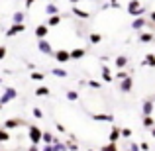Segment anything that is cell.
Wrapping results in <instances>:
<instances>
[{"label": "cell", "instance_id": "cell-1", "mask_svg": "<svg viewBox=\"0 0 155 151\" xmlns=\"http://www.w3.org/2000/svg\"><path fill=\"white\" fill-rule=\"evenodd\" d=\"M41 133H43V130L38 128V126H34V124L28 128V137H30V141H31V143H35V145L41 143Z\"/></svg>", "mask_w": 155, "mask_h": 151}, {"label": "cell", "instance_id": "cell-2", "mask_svg": "<svg viewBox=\"0 0 155 151\" xmlns=\"http://www.w3.org/2000/svg\"><path fill=\"white\" fill-rule=\"evenodd\" d=\"M18 98V90L16 88H12V87H6L4 88V92H2V96H0V104H8V102H12V100H16Z\"/></svg>", "mask_w": 155, "mask_h": 151}, {"label": "cell", "instance_id": "cell-3", "mask_svg": "<svg viewBox=\"0 0 155 151\" xmlns=\"http://www.w3.org/2000/svg\"><path fill=\"white\" fill-rule=\"evenodd\" d=\"M128 14L130 16H143L145 14V8H141V4H140V0H130V4H128Z\"/></svg>", "mask_w": 155, "mask_h": 151}, {"label": "cell", "instance_id": "cell-4", "mask_svg": "<svg viewBox=\"0 0 155 151\" xmlns=\"http://www.w3.org/2000/svg\"><path fill=\"white\" fill-rule=\"evenodd\" d=\"M38 49L43 53V55H51L53 57V53H55V49H53V45H51V41L47 38H43V39H38Z\"/></svg>", "mask_w": 155, "mask_h": 151}, {"label": "cell", "instance_id": "cell-5", "mask_svg": "<svg viewBox=\"0 0 155 151\" xmlns=\"http://www.w3.org/2000/svg\"><path fill=\"white\" fill-rule=\"evenodd\" d=\"M26 122L22 120V118H8L6 122L2 124V128H6V130H18L20 126H24Z\"/></svg>", "mask_w": 155, "mask_h": 151}, {"label": "cell", "instance_id": "cell-6", "mask_svg": "<svg viewBox=\"0 0 155 151\" xmlns=\"http://www.w3.org/2000/svg\"><path fill=\"white\" fill-rule=\"evenodd\" d=\"M22 31H26V26L24 24H12L10 28L6 30V38H14V35H18V34H22Z\"/></svg>", "mask_w": 155, "mask_h": 151}, {"label": "cell", "instance_id": "cell-7", "mask_svg": "<svg viewBox=\"0 0 155 151\" xmlns=\"http://www.w3.org/2000/svg\"><path fill=\"white\" fill-rule=\"evenodd\" d=\"M53 57H55L57 63H67V61H71V53H69L67 49H57L55 53H53Z\"/></svg>", "mask_w": 155, "mask_h": 151}, {"label": "cell", "instance_id": "cell-8", "mask_svg": "<svg viewBox=\"0 0 155 151\" xmlns=\"http://www.w3.org/2000/svg\"><path fill=\"white\" fill-rule=\"evenodd\" d=\"M34 35L38 39H43V38H47V35H49V26H47V24H41V26H38L34 30Z\"/></svg>", "mask_w": 155, "mask_h": 151}, {"label": "cell", "instance_id": "cell-9", "mask_svg": "<svg viewBox=\"0 0 155 151\" xmlns=\"http://www.w3.org/2000/svg\"><path fill=\"white\" fill-rule=\"evenodd\" d=\"M132 88H134V79L130 75L126 77V79L120 80V92H130Z\"/></svg>", "mask_w": 155, "mask_h": 151}, {"label": "cell", "instance_id": "cell-10", "mask_svg": "<svg viewBox=\"0 0 155 151\" xmlns=\"http://www.w3.org/2000/svg\"><path fill=\"white\" fill-rule=\"evenodd\" d=\"M147 26V18H143V16H136V18H134V22H132V28L134 30H143V28Z\"/></svg>", "mask_w": 155, "mask_h": 151}, {"label": "cell", "instance_id": "cell-11", "mask_svg": "<svg viewBox=\"0 0 155 151\" xmlns=\"http://www.w3.org/2000/svg\"><path fill=\"white\" fill-rule=\"evenodd\" d=\"M69 53H71L73 61H79V59H83V57L87 55V49H84V47H75V49H71Z\"/></svg>", "mask_w": 155, "mask_h": 151}, {"label": "cell", "instance_id": "cell-12", "mask_svg": "<svg viewBox=\"0 0 155 151\" xmlns=\"http://www.w3.org/2000/svg\"><path fill=\"white\" fill-rule=\"evenodd\" d=\"M71 12H73V16H77V18H81V20H88V18H91V12L81 10L79 6H73V8H71Z\"/></svg>", "mask_w": 155, "mask_h": 151}, {"label": "cell", "instance_id": "cell-13", "mask_svg": "<svg viewBox=\"0 0 155 151\" xmlns=\"http://www.w3.org/2000/svg\"><path fill=\"white\" fill-rule=\"evenodd\" d=\"M128 63H130V57H126V55H118L116 59H114V65H116L118 69H126Z\"/></svg>", "mask_w": 155, "mask_h": 151}, {"label": "cell", "instance_id": "cell-14", "mask_svg": "<svg viewBox=\"0 0 155 151\" xmlns=\"http://www.w3.org/2000/svg\"><path fill=\"white\" fill-rule=\"evenodd\" d=\"M153 100H143V104H141V112H143V116H149V114H153Z\"/></svg>", "mask_w": 155, "mask_h": 151}, {"label": "cell", "instance_id": "cell-15", "mask_svg": "<svg viewBox=\"0 0 155 151\" xmlns=\"http://www.w3.org/2000/svg\"><path fill=\"white\" fill-rule=\"evenodd\" d=\"M92 120L94 122H114L112 114H92Z\"/></svg>", "mask_w": 155, "mask_h": 151}, {"label": "cell", "instance_id": "cell-16", "mask_svg": "<svg viewBox=\"0 0 155 151\" xmlns=\"http://www.w3.org/2000/svg\"><path fill=\"white\" fill-rule=\"evenodd\" d=\"M153 39H155L153 31H141V34H140V41L141 43H151Z\"/></svg>", "mask_w": 155, "mask_h": 151}, {"label": "cell", "instance_id": "cell-17", "mask_svg": "<svg viewBox=\"0 0 155 151\" xmlns=\"http://www.w3.org/2000/svg\"><path fill=\"white\" fill-rule=\"evenodd\" d=\"M102 80H104V83H112V80H114L112 71H110V67H106V65H102Z\"/></svg>", "mask_w": 155, "mask_h": 151}, {"label": "cell", "instance_id": "cell-18", "mask_svg": "<svg viewBox=\"0 0 155 151\" xmlns=\"http://www.w3.org/2000/svg\"><path fill=\"white\" fill-rule=\"evenodd\" d=\"M10 130H6V128H2L0 126V143H6V141H10Z\"/></svg>", "mask_w": 155, "mask_h": 151}, {"label": "cell", "instance_id": "cell-19", "mask_svg": "<svg viewBox=\"0 0 155 151\" xmlns=\"http://www.w3.org/2000/svg\"><path fill=\"white\" fill-rule=\"evenodd\" d=\"M141 65H145V67H155V53H147L145 59L141 61Z\"/></svg>", "mask_w": 155, "mask_h": 151}, {"label": "cell", "instance_id": "cell-20", "mask_svg": "<svg viewBox=\"0 0 155 151\" xmlns=\"http://www.w3.org/2000/svg\"><path fill=\"white\" fill-rule=\"evenodd\" d=\"M45 24H47L49 28H55V26H59V24H61V16H59V14H55V16H49Z\"/></svg>", "mask_w": 155, "mask_h": 151}, {"label": "cell", "instance_id": "cell-21", "mask_svg": "<svg viewBox=\"0 0 155 151\" xmlns=\"http://www.w3.org/2000/svg\"><path fill=\"white\" fill-rule=\"evenodd\" d=\"M51 75L59 77V79H67V75H69V73L65 71L63 67H55V69H51Z\"/></svg>", "mask_w": 155, "mask_h": 151}, {"label": "cell", "instance_id": "cell-22", "mask_svg": "<svg viewBox=\"0 0 155 151\" xmlns=\"http://www.w3.org/2000/svg\"><path fill=\"white\" fill-rule=\"evenodd\" d=\"M122 137V133H120V128H112V132H110V136H108V141H114L116 143L118 140Z\"/></svg>", "mask_w": 155, "mask_h": 151}, {"label": "cell", "instance_id": "cell-23", "mask_svg": "<svg viewBox=\"0 0 155 151\" xmlns=\"http://www.w3.org/2000/svg\"><path fill=\"white\" fill-rule=\"evenodd\" d=\"M35 96H51V90H49L47 87H43V84H41V87L35 88Z\"/></svg>", "mask_w": 155, "mask_h": 151}, {"label": "cell", "instance_id": "cell-24", "mask_svg": "<svg viewBox=\"0 0 155 151\" xmlns=\"http://www.w3.org/2000/svg\"><path fill=\"white\" fill-rule=\"evenodd\" d=\"M88 41H91L92 45H98V43L102 41V35H100V34H96V31H92V34L88 35Z\"/></svg>", "mask_w": 155, "mask_h": 151}, {"label": "cell", "instance_id": "cell-25", "mask_svg": "<svg viewBox=\"0 0 155 151\" xmlns=\"http://www.w3.org/2000/svg\"><path fill=\"white\" fill-rule=\"evenodd\" d=\"M155 126V120H153V114H149V116H143V128L151 130Z\"/></svg>", "mask_w": 155, "mask_h": 151}, {"label": "cell", "instance_id": "cell-26", "mask_svg": "<svg viewBox=\"0 0 155 151\" xmlns=\"http://www.w3.org/2000/svg\"><path fill=\"white\" fill-rule=\"evenodd\" d=\"M53 141H55V136H53V133H49V132L41 133V143H53Z\"/></svg>", "mask_w": 155, "mask_h": 151}, {"label": "cell", "instance_id": "cell-27", "mask_svg": "<svg viewBox=\"0 0 155 151\" xmlns=\"http://www.w3.org/2000/svg\"><path fill=\"white\" fill-rule=\"evenodd\" d=\"M65 98H67L69 102H77V100H79V92H77V90H67V92H65Z\"/></svg>", "mask_w": 155, "mask_h": 151}, {"label": "cell", "instance_id": "cell-28", "mask_svg": "<svg viewBox=\"0 0 155 151\" xmlns=\"http://www.w3.org/2000/svg\"><path fill=\"white\" fill-rule=\"evenodd\" d=\"M45 12H47V16H55V14H59V8H57L55 4H47Z\"/></svg>", "mask_w": 155, "mask_h": 151}, {"label": "cell", "instance_id": "cell-29", "mask_svg": "<svg viewBox=\"0 0 155 151\" xmlns=\"http://www.w3.org/2000/svg\"><path fill=\"white\" fill-rule=\"evenodd\" d=\"M12 20H14L16 24H24V20H26V14H24V12H16V14L12 16Z\"/></svg>", "mask_w": 155, "mask_h": 151}, {"label": "cell", "instance_id": "cell-30", "mask_svg": "<svg viewBox=\"0 0 155 151\" xmlns=\"http://www.w3.org/2000/svg\"><path fill=\"white\" fill-rule=\"evenodd\" d=\"M100 151H120V149H118V145L114 143V141H108V143H106Z\"/></svg>", "mask_w": 155, "mask_h": 151}, {"label": "cell", "instance_id": "cell-31", "mask_svg": "<svg viewBox=\"0 0 155 151\" xmlns=\"http://www.w3.org/2000/svg\"><path fill=\"white\" fill-rule=\"evenodd\" d=\"M31 80H39V83H41L43 79H45V73H31Z\"/></svg>", "mask_w": 155, "mask_h": 151}, {"label": "cell", "instance_id": "cell-32", "mask_svg": "<svg viewBox=\"0 0 155 151\" xmlns=\"http://www.w3.org/2000/svg\"><path fill=\"white\" fill-rule=\"evenodd\" d=\"M128 77V71H124V69H120V71L114 75V79H118V80H122V79H126Z\"/></svg>", "mask_w": 155, "mask_h": 151}, {"label": "cell", "instance_id": "cell-33", "mask_svg": "<svg viewBox=\"0 0 155 151\" xmlns=\"http://www.w3.org/2000/svg\"><path fill=\"white\" fill-rule=\"evenodd\" d=\"M120 133H122V137H126V140H130V137H132V130H130V128H122Z\"/></svg>", "mask_w": 155, "mask_h": 151}, {"label": "cell", "instance_id": "cell-34", "mask_svg": "<svg viewBox=\"0 0 155 151\" xmlns=\"http://www.w3.org/2000/svg\"><path fill=\"white\" fill-rule=\"evenodd\" d=\"M65 145H67V149H69V151H77V149H79V147H77V143H75V140L65 141Z\"/></svg>", "mask_w": 155, "mask_h": 151}, {"label": "cell", "instance_id": "cell-35", "mask_svg": "<svg viewBox=\"0 0 155 151\" xmlns=\"http://www.w3.org/2000/svg\"><path fill=\"white\" fill-rule=\"evenodd\" d=\"M31 112H34V116L38 118V120H41V118H43V112H41V108H38V106H34V110H31Z\"/></svg>", "mask_w": 155, "mask_h": 151}, {"label": "cell", "instance_id": "cell-36", "mask_svg": "<svg viewBox=\"0 0 155 151\" xmlns=\"http://www.w3.org/2000/svg\"><path fill=\"white\" fill-rule=\"evenodd\" d=\"M39 151H57V149H55V145H53V143H43V147L39 149Z\"/></svg>", "mask_w": 155, "mask_h": 151}, {"label": "cell", "instance_id": "cell-37", "mask_svg": "<svg viewBox=\"0 0 155 151\" xmlns=\"http://www.w3.org/2000/svg\"><path fill=\"white\" fill-rule=\"evenodd\" d=\"M87 84H88V87H91V88H102V84H100L98 80H88Z\"/></svg>", "mask_w": 155, "mask_h": 151}, {"label": "cell", "instance_id": "cell-38", "mask_svg": "<svg viewBox=\"0 0 155 151\" xmlns=\"http://www.w3.org/2000/svg\"><path fill=\"white\" fill-rule=\"evenodd\" d=\"M140 149H141V151H149V143H145V141H141V143H140Z\"/></svg>", "mask_w": 155, "mask_h": 151}, {"label": "cell", "instance_id": "cell-39", "mask_svg": "<svg viewBox=\"0 0 155 151\" xmlns=\"http://www.w3.org/2000/svg\"><path fill=\"white\" fill-rule=\"evenodd\" d=\"M4 57H6V47H4V45H0V61H2Z\"/></svg>", "mask_w": 155, "mask_h": 151}, {"label": "cell", "instance_id": "cell-40", "mask_svg": "<svg viewBox=\"0 0 155 151\" xmlns=\"http://www.w3.org/2000/svg\"><path fill=\"white\" fill-rule=\"evenodd\" d=\"M130 151H141V149H140L137 143H130Z\"/></svg>", "mask_w": 155, "mask_h": 151}, {"label": "cell", "instance_id": "cell-41", "mask_svg": "<svg viewBox=\"0 0 155 151\" xmlns=\"http://www.w3.org/2000/svg\"><path fill=\"white\" fill-rule=\"evenodd\" d=\"M28 151H39V145H35V143H31L30 147H28Z\"/></svg>", "mask_w": 155, "mask_h": 151}, {"label": "cell", "instance_id": "cell-42", "mask_svg": "<svg viewBox=\"0 0 155 151\" xmlns=\"http://www.w3.org/2000/svg\"><path fill=\"white\" fill-rule=\"evenodd\" d=\"M110 6H114V8H120V2H118V0H110Z\"/></svg>", "mask_w": 155, "mask_h": 151}, {"label": "cell", "instance_id": "cell-43", "mask_svg": "<svg viewBox=\"0 0 155 151\" xmlns=\"http://www.w3.org/2000/svg\"><path fill=\"white\" fill-rule=\"evenodd\" d=\"M57 130H59L61 133H65V132H67V130H65V126H63V124H57Z\"/></svg>", "mask_w": 155, "mask_h": 151}, {"label": "cell", "instance_id": "cell-44", "mask_svg": "<svg viewBox=\"0 0 155 151\" xmlns=\"http://www.w3.org/2000/svg\"><path fill=\"white\" fill-rule=\"evenodd\" d=\"M35 4V0H26V8H31Z\"/></svg>", "mask_w": 155, "mask_h": 151}, {"label": "cell", "instance_id": "cell-45", "mask_svg": "<svg viewBox=\"0 0 155 151\" xmlns=\"http://www.w3.org/2000/svg\"><path fill=\"white\" fill-rule=\"evenodd\" d=\"M149 22H151V24H155V10L151 12V14H149Z\"/></svg>", "mask_w": 155, "mask_h": 151}, {"label": "cell", "instance_id": "cell-46", "mask_svg": "<svg viewBox=\"0 0 155 151\" xmlns=\"http://www.w3.org/2000/svg\"><path fill=\"white\" fill-rule=\"evenodd\" d=\"M69 2H71V4H79L81 0H69Z\"/></svg>", "mask_w": 155, "mask_h": 151}, {"label": "cell", "instance_id": "cell-47", "mask_svg": "<svg viewBox=\"0 0 155 151\" xmlns=\"http://www.w3.org/2000/svg\"><path fill=\"white\" fill-rule=\"evenodd\" d=\"M151 136L155 137V126H153V128H151Z\"/></svg>", "mask_w": 155, "mask_h": 151}, {"label": "cell", "instance_id": "cell-48", "mask_svg": "<svg viewBox=\"0 0 155 151\" xmlns=\"http://www.w3.org/2000/svg\"><path fill=\"white\" fill-rule=\"evenodd\" d=\"M2 108H4V106H2V104H0V110H2Z\"/></svg>", "mask_w": 155, "mask_h": 151}, {"label": "cell", "instance_id": "cell-49", "mask_svg": "<svg viewBox=\"0 0 155 151\" xmlns=\"http://www.w3.org/2000/svg\"><path fill=\"white\" fill-rule=\"evenodd\" d=\"M88 151H94V149H88Z\"/></svg>", "mask_w": 155, "mask_h": 151}, {"label": "cell", "instance_id": "cell-50", "mask_svg": "<svg viewBox=\"0 0 155 151\" xmlns=\"http://www.w3.org/2000/svg\"><path fill=\"white\" fill-rule=\"evenodd\" d=\"M0 83H2V79H0Z\"/></svg>", "mask_w": 155, "mask_h": 151}]
</instances>
